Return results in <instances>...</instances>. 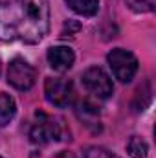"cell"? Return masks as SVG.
Wrapping results in <instances>:
<instances>
[{"mask_svg":"<svg viewBox=\"0 0 156 158\" xmlns=\"http://www.w3.org/2000/svg\"><path fill=\"white\" fill-rule=\"evenodd\" d=\"M127 151L132 158H147L149 145L142 136H130V140L127 142Z\"/></svg>","mask_w":156,"mask_h":158,"instance_id":"cell-11","label":"cell"},{"mask_svg":"<svg viewBox=\"0 0 156 158\" xmlns=\"http://www.w3.org/2000/svg\"><path fill=\"white\" fill-rule=\"evenodd\" d=\"M0 158H2V156H0Z\"/></svg>","mask_w":156,"mask_h":158,"instance_id":"cell-16","label":"cell"},{"mask_svg":"<svg viewBox=\"0 0 156 158\" xmlns=\"http://www.w3.org/2000/svg\"><path fill=\"white\" fill-rule=\"evenodd\" d=\"M50 30V7L46 0L0 2V40L37 44Z\"/></svg>","mask_w":156,"mask_h":158,"instance_id":"cell-1","label":"cell"},{"mask_svg":"<svg viewBox=\"0 0 156 158\" xmlns=\"http://www.w3.org/2000/svg\"><path fill=\"white\" fill-rule=\"evenodd\" d=\"M79 31H81V24H79L77 20H74V19H68L64 22L61 37H76V33H79Z\"/></svg>","mask_w":156,"mask_h":158,"instance_id":"cell-14","label":"cell"},{"mask_svg":"<svg viewBox=\"0 0 156 158\" xmlns=\"http://www.w3.org/2000/svg\"><path fill=\"white\" fill-rule=\"evenodd\" d=\"M125 2L136 13H151V11H154L156 4V0H125Z\"/></svg>","mask_w":156,"mask_h":158,"instance_id":"cell-12","label":"cell"},{"mask_svg":"<svg viewBox=\"0 0 156 158\" xmlns=\"http://www.w3.org/2000/svg\"><path fill=\"white\" fill-rule=\"evenodd\" d=\"M70 9H74L76 13L83 17H94L99 9V0H64Z\"/></svg>","mask_w":156,"mask_h":158,"instance_id":"cell-10","label":"cell"},{"mask_svg":"<svg viewBox=\"0 0 156 158\" xmlns=\"http://www.w3.org/2000/svg\"><path fill=\"white\" fill-rule=\"evenodd\" d=\"M83 85L90 94H94L99 99H107L114 92L112 79L109 77V74L99 66H92L83 74Z\"/></svg>","mask_w":156,"mask_h":158,"instance_id":"cell-6","label":"cell"},{"mask_svg":"<svg viewBox=\"0 0 156 158\" xmlns=\"http://www.w3.org/2000/svg\"><path fill=\"white\" fill-rule=\"evenodd\" d=\"M0 72H2V64H0Z\"/></svg>","mask_w":156,"mask_h":158,"instance_id":"cell-15","label":"cell"},{"mask_svg":"<svg viewBox=\"0 0 156 158\" xmlns=\"http://www.w3.org/2000/svg\"><path fill=\"white\" fill-rule=\"evenodd\" d=\"M35 77H37L35 68L28 61H24L22 57H15L9 63V68H7V83L13 88L26 92V90H30L35 85Z\"/></svg>","mask_w":156,"mask_h":158,"instance_id":"cell-5","label":"cell"},{"mask_svg":"<svg viewBox=\"0 0 156 158\" xmlns=\"http://www.w3.org/2000/svg\"><path fill=\"white\" fill-rule=\"evenodd\" d=\"M76 114H77L79 121H81L86 129H90L92 132H99V131H101L99 110H97L92 103H88V101H81V103L77 105V109H76Z\"/></svg>","mask_w":156,"mask_h":158,"instance_id":"cell-8","label":"cell"},{"mask_svg":"<svg viewBox=\"0 0 156 158\" xmlns=\"http://www.w3.org/2000/svg\"><path fill=\"white\" fill-rule=\"evenodd\" d=\"M84 158H119L114 153H110L109 149L105 147H99V145H90L84 149Z\"/></svg>","mask_w":156,"mask_h":158,"instance_id":"cell-13","label":"cell"},{"mask_svg":"<svg viewBox=\"0 0 156 158\" xmlns=\"http://www.w3.org/2000/svg\"><path fill=\"white\" fill-rule=\"evenodd\" d=\"M74 61H76V55L68 46H55L48 50V63L57 72H68Z\"/></svg>","mask_w":156,"mask_h":158,"instance_id":"cell-7","label":"cell"},{"mask_svg":"<svg viewBox=\"0 0 156 158\" xmlns=\"http://www.w3.org/2000/svg\"><path fill=\"white\" fill-rule=\"evenodd\" d=\"M15 114H17L15 99L9 94L0 92V127H6L11 119L15 118Z\"/></svg>","mask_w":156,"mask_h":158,"instance_id":"cell-9","label":"cell"},{"mask_svg":"<svg viewBox=\"0 0 156 158\" xmlns=\"http://www.w3.org/2000/svg\"><path fill=\"white\" fill-rule=\"evenodd\" d=\"M44 94L51 105L66 109L74 101V85L66 77H48L44 81Z\"/></svg>","mask_w":156,"mask_h":158,"instance_id":"cell-4","label":"cell"},{"mask_svg":"<svg viewBox=\"0 0 156 158\" xmlns=\"http://www.w3.org/2000/svg\"><path fill=\"white\" fill-rule=\"evenodd\" d=\"M107 61H109V66L112 68L114 77L119 79L121 83H129L138 72V59L123 48L110 50L107 55Z\"/></svg>","mask_w":156,"mask_h":158,"instance_id":"cell-3","label":"cell"},{"mask_svg":"<svg viewBox=\"0 0 156 158\" xmlns=\"http://www.w3.org/2000/svg\"><path fill=\"white\" fill-rule=\"evenodd\" d=\"M35 118H37V121L30 129V138H31L33 143L46 145V143H51V142L61 140L63 127H61V123L57 119L48 116V114H44V112H37Z\"/></svg>","mask_w":156,"mask_h":158,"instance_id":"cell-2","label":"cell"}]
</instances>
